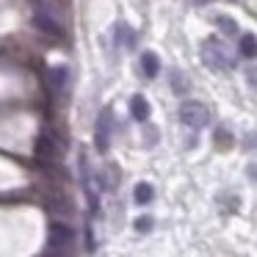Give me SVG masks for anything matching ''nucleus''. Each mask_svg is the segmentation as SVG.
<instances>
[{"label": "nucleus", "mask_w": 257, "mask_h": 257, "mask_svg": "<svg viewBox=\"0 0 257 257\" xmlns=\"http://www.w3.org/2000/svg\"><path fill=\"white\" fill-rule=\"evenodd\" d=\"M141 69H144L147 78H155V75L161 72V61H158L155 53H144V56H141Z\"/></svg>", "instance_id": "nucleus-8"}, {"label": "nucleus", "mask_w": 257, "mask_h": 257, "mask_svg": "<svg viewBox=\"0 0 257 257\" xmlns=\"http://www.w3.org/2000/svg\"><path fill=\"white\" fill-rule=\"evenodd\" d=\"M240 56H246V58H254L257 56V39L251 34L240 36Z\"/></svg>", "instance_id": "nucleus-10"}, {"label": "nucleus", "mask_w": 257, "mask_h": 257, "mask_svg": "<svg viewBox=\"0 0 257 257\" xmlns=\"http://www.w3.org/2000/svg\"><path fill=\"white\" fill-rule=\"evenodd\" d=\"M72 240H75L72 227L56 221L50 227V235H47V251H50V254H64L67 249H72Z\"/></svg>", "instance_id": "nucleus-2"}, {"label": "nucleus", "mask_w": 257, "mask_h": 257, "mask_svg": "<svg viewBox=\"0 0 257 257\" xmlns=\"http://www.w3.org/2000/svg\"><path fill=\"white\" fill-rule=\"evenodd\" d=\"M216 25H218V31H221V34H227V36L238 34V25H235L229 17H216Z\"/></svg>", "instance_id": "nucleus-12"}, {"label": "nucleus", "mask_w": 257, "mask_h": 257, "mask_svg": "<svg viewBox=\"0 0 257 257\" xmlns=\"http://www.w3.org/2000/svg\"><path fill=\"white\" fill-rule=\"evenodd\" d=\"M194 3H210V0H194Z\"/></svg>", "instance_id": "nucleus-15"}, {"label": "nucleus", "mask_w": 257, "mask_h": 257, "mask_svg": "<svg viewBox=\"0 0 257 257\" xmlns=\"http://www.w3.org/2000/svg\"><path fill=\"white\" fill-rule=\"evenodd\" d=\"M36 155H39L42 163H47V166H53V163L61 158V144H58L56 139H53L47 130H42L39 139H36Z\"/></svg>", "instance_id": "nucleus-4"}, {"label": "nucleus", "mask_w": 257, "mask_h": 257, "mask_svg": "<svg viewBox=\"0 0 257 257\" xmlns=\"http://www.w3.org/2000/svg\"><path fill=\"white\" fill-rule=\"evenodd\" d=\"M47 207H50V213H72V202L67 199V196H47Z\"/></svg>", "instance_id": "nucleus-9"}, {"label": "nucleus", "mask_w": 257, "mask_h": 257, "mask_svg": "<svg viewBox=\"0 0 257 257\" xmlns=\"http://www.w3.org/2000/svg\"><path fill=\"white\" fill-rule=\"evenodd\" d=\"M152 194H155V191H152L150 183H139V185H136V202H139V205L152 202Z\"/></svg>", "instance_id": "nucleus-11"}, {"label": "nucleus", "mask_w": 257, "mask_h": 257, "mask_svg": "<svg viewBox=\"0 0 257 257\" xmlns=\"http://www.w3.org/2000/svg\"><path fill=\"white\" fill-rule=\"evenodd\" d=\"M97 150L105 152L108 150V141H111V111H102L100 119H97Z\"/></svg>", "instance_id": "nucleus-5"}, {"label": "nucleus", "mask_w": 257, "mask_h": 257, "mask_svg": "<svg viewBox=\"0 0 257 257\" xmlns=\"http://www.w3.org/2000/svg\"><path fill=\"white\" fill-rule=\"evenodd\" d=\"M34 23H36V28H39V31H45V34H50V36H64V25L56 23L53 17H47V14H39V12H36Z\"/></svg>", "instance_id": "nucleus-6"}, {"label": "nucleus", "mask_w": 257, "mask_h": 257, "mask_svg": "<svg viewBox=\"0 0 257 257\" xmlns=\"http://www.w3.org/2000/svg\"><path fill=\"white\" fill-rule=\"evenodd\" d=\"M136 229H139V232H150V229H152V218L150 216H141L139 221H136Z\"/></svg>", "instance_id": "nucleus-14"}, {"label": "nucleus", "mask_w": 257, "mask_h": 257, "mask_svg": "<svg viewBox=\"0 0 257 257\" xmlns=\"http://www.w3.org/2000/svg\"><path fill=\"white\" fill-rule=\"evenodd\" d=\"M130 113H133L136 122H147V116H150V102H147V97L136 94L130 100Z\"/></svg>", "instance_id": "nucleus-7"}, {"label": "nucleus", "mask_w": 257, "mask_h": 257, "mask_svg": "<svg viewBox=\"0 0 257 257\" xmlns=\"http://www.w3.org/2000/svg\"><path fill=\"white\" fill-rule=\"evenodd\" d=\"M180 122L191 130H202L210 122V111H207L202 102H183V105H180Z\"/></svg>", "instance_id": "nucleus-3"}, {"label": "nucleus", "mask_w": 257, "mask_h": 257, "mask_svg": "<svg viewBox=\"0 0 257 257\" xmlns=\"http://www.w3.org/2000/svg\"><path fill=\"white\" fill-rule=\"evenodd\" d=\"M50 75H53V86H56V89H64V86H67V78H69L67 67H56Z\"/></svg>", "instance_id": "nucleus-13"}, {"label": "nucleus", "mask_w": 257, "mask_h": 257, "mask_svg": "<svg viewBox=\"0 0 257 257\" xmlns=\"http://www.w3.org/2000/svg\"><path fill=\"white\" fill-rule=\"evenodd\" d=\"M202 61L213 69H232V56H229L227 45L218 39H205L202 42Z\"/></svg>", "instance_id": "nucleus-1"}]
</instances>
